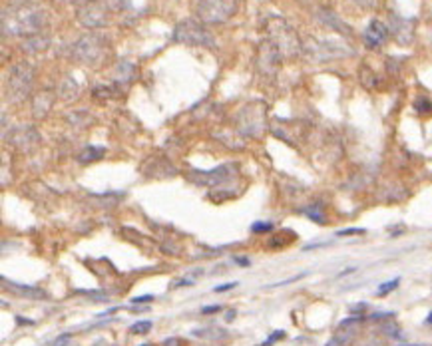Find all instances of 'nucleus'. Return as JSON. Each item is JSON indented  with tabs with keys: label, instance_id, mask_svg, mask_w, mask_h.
I'll use <instances>...</instances> for the list:
<instances>
[{
	"label": "nucleus",
	"instance_id": "1",
	"mask_svg": "<svg viewBox=\"0 0 432 346\" xmlns=\"http://www.w3.org/2000/svg\"><path fill=\"white\" fill-rule=\"evenodd\" d=\"M48 10L38 2H18L2 12L4 36H36L48 24Z\"/></svg>",
	"mask_w": 432,
	"mask_h": 346
},
{
	"label": "nucleus",
	"instance_id": "2",
	"mask_svg": "<svg viewBox=\"0 0 432 346\" xmlns=\"http://www.w3.org/2000/svg\"><path fill=\"white\" fill-rule=\"evenodd\" d=\"M106 52H108V42H106V38L98 32L84 34L70 48L72 58L82 66H100Z\"/></svg>",
	"mask_w": 432,
	"mask_h": 346
},
{
	"label": "nucleus",
	"instance_id": "3",
	"mask_svg": "<svg viewBox=\"0 0 432 346\" xmlns=\"http://www.w3.org/2000/svg\"><path fill=\"white\" fill-rule=\"evenodd\" d=\"M34 86V68L22 60L16 62L14 66H10L8 74H6V98L14 104L24 102Z\"/></svg>",
	"mask_w": 432,
	"mask_h": 346
},
{
	"label": "nucleus",
	"instance_id": "4",
	"mask_svg": "<svg viewBox=\"0 0 432 346\" xmlns=\"http://www.w3.org/2000/svg\"><path fill=\"white\" fill-rule=\"evenodd\" d=\"M265 115H267V106L263 102H251L237 111L235 130L249 137H259L267 128Z\"/></svg>",
	"mask_w": 432,
	"mask_h": 346
},
{
	"label": "nucleus",
	"instance_id": "5",
	"mask_svg": "<svg viewBox=\"0 0 432 346\" xmlns=\"http://www.w3.org/2000/svg\"><path fill=\"white\" fill-rule=\"evenodd\" d=\"M239 10V0H199L195 14L205 24H223Z\"/></svg>",
	"mask_w": 432,
	"mask_h": 346
},
{
	"label": "nucleus",
	"instance_id": "6",
	"mask_svg": "<svg viewBox=\"0 0 432 346\" xmlns=\"http://www.w3.org/2000/svg\"><path fill=\"white\" fill-rule=\"evenodd\" d=\"M173 42L177 44H186V46H205V48H213L215 40L209 34V30H205L199 22L195 20H182L175 30H173Z\"/></svg>",
	"mask_w": 432,
	"mask_h": 346
},
{
	"label": "nucleus",
	"instance_id": "7",
	"mask_svg": "<svg viewBox=\"0 0 432 346\" xmlns=\"http://www.w3.org/2000/svg\"><path fill=\"white\" fill-rule=\"evenodd\" d=\"M269 40L281 50V54H295L299 50V40L291 26H287L279 18L269 20Z\"/></svg>",
	"mask_w": 432,
	"mask_h": 346
},
{
	"label": "nucleus",
	"instance_id": "8",
	"mask_svg": "<svg viewBox=\"0 0 432 346\" xmlns=\"http://www.w3.org/2000/svg\"><path fill=\"white\" fill-rule=\"evenodd\" d=\"M78 22L84 26V28H90V30H96V28H102L108 24V8L104 2H98V0H90L84 6L78 8V14H76Z\"/></svg>",
	"mask_w": 432,
	"mask_h": 346
},
{
	"label": "nucleus",
	"instance_id": "9",
	"mask_svg": "<svg viewBox=\"0 0 432 346\" xmlns=\"http://www.w3.org/2000/svg\"><path fill=\"white\" fill-rule=\"evenodd\" d=\"M6 143H10L12 147H16L22 153L32 151L40 141V133L36 132L34 126H16L14 130H10V133H4Z\"/></svg>",
	"mask_w": 432,
	"mask_h": 346
},
{
	"label": "nucleus",
	"instance_id": "10",
	"mask_svg": "<svg viewBox=\"0 0 432 346\" xmlns=\"http://www.w3.org/2000/svg\"><path fill=\"white\" fill-rule=\"evenodd\" d=\"M237 171V165L233 163H225V165H219L215 169H209V171H191L188 173V179L197 183V185H217V183H223L227 179H231Z\"/></svg>",
	"mask_w": 432,
	"mask_h": 346
},
{
	"label": "nucleus",
	"instance_id": "11",
	"mask_svg": "<svg viewBox=\"0 0 432 346\" xmlns=\"http://www.w3.org/2000/svg\"><path fill=\"white\" fill-rule=\"evenodd\" d=\"M279 62H281V50L267 38V40L259 46L257 66H259V70H261L263 74H273V72L277 70Z\"/></svg>",
	"mask_w": 432,
	"mask_h": 346
},
{
	"label": "nucleus",
	"instance_id": "12",
	"mask_svg": "<svg viewBox=\"0 0 432 346\" xmlns=\"http://www.w3.org/2000/svg\"><path fill=\"white\" fill-rule=\"evenodd\" d=\"M386 36H388V30H386V26H384L380 20H373V22L369 24V28L365 30V34H363L365 44H367L369 48H378L380 44H384Z\"/></svg>",
	"mask_w": 432,
	"mask_h": 346
},
{
	"label": "nucleus",
	"instance_id": "13",
	"mask_svg": "<svg viewBox=\"0 0 432 346\" xmlns=\"http://www.w3.org/2000/svg\"><path fill=\"white\" fill-rule=\"evenodd\" d=\"M54 100H56L54 94L48 92V90H44V92H40V94H36L34 100H32V113H34V118H36V120L46 118L48 111H50L52 106H54Z\"/></svg>",
	"mask_w": 432,
	"mask_h": 346
},
{
	"label": "nucleus",
	"instance_id": "14",
	"mask_svg": "<svg viewBox=\"0 0 432 346\" xmlns=\"http://www.w3.org/2000/svg\"><path fill=\"white\" fill-rule=\"evenodd\" d=\"M112 78H114V82H116L118 88L130 86V84L134 82V78H135V66H134L132 62H118L116 68H114Z\"/></svg>",
	"mask_w": 432,
	"mask_h": 346
},
{
	"label": "nucleus",
	"instance_id": "15",
	"mask_svg": "<svg viewBox=\"0 0 432 346\" xmlns=\"http://www.w3.org/2000/svg\"><path fill=\"white\" fill-rule=\"evenodd\" d=\"M143 165H152V169H143L148 177H167V175H175V169L167 163V160L163 158H150Z\"/></svg>",
	"mask_w": 432,
	"mask_h": 346
},
{
	"label": "nucleus",
	"instance_id": "16",
	"mask_svg": "<svg viewBox=\"0 0 432 346\" xmlns=\"http://www.w3.org/2000/svg\"><path fill=\"white\" fill-rule=\"evenodd\" d=\"M50 44V38L48 36H42V34H36V36H28L26 40L22 42V52L26 54H36V52H42L46 50Z\"/></svg>",
	"mask_w": 432,
	"mask_h": 346
},
{
	"label": "nucleus",
	"instance_id": "17",
	"mask_svg": "<svg viewBox=\"0 0 432 346\" xmlns=\"http://www.w3.org/2000/svg\"><path fill=\"white\" fill-rule=\"evenodd\" d=\"M6 283V281H4ZM6 289H10L12 293L20 294V296H28V298H44L46 293L42 289H34V287H22V285H16V283H6Z\"/></svg>",
	"mask_w": 432,
	"mask_h": 346
},
{
	"label": "nucleus",
	"instance_id": "18",
	"mask_svg": "<svg viewBox=\"0 0 432 346\" xmlns=\"http://www.w3.org/2000/svg\"><path fill=\"white\" fill-rule=\"evenodd\" d=\"M58 96L64 98V100H72V98H78V84L72 80V78H64L60 88H58Z\"/></svg>",
	"mask_w": 432,
	"mask_h": 346
},
{
	"label": "nucleus",
	"instance_id": "19",
	"mask_svg": "<svg viewBox=\"0 0 432 346\" xmlns=\"http://www.w3.org/2000/svg\"><path fill=\"white\" fill-rule=\"evenodd\" d=\"M106 153V149L104 147H86L80 156H78V161L80 163H88V161H96V160H100L102 156Z\"/></svg>",
	"mask_w": 432,
	"mask_h": 346
},
{
	"label": "nucleus",
	"instance_id": "20",
	"mask_svg": "<svg viewBox=\"0 0 432 346\" xmlns=\"http://www.w3.org/2000/svg\"><path fill=\"white\" fill-rule=\"evenodd\" d=\"M68 122L70 124H76V126H88L90 122H92V118L88 113H72V115H68Z\"/></svg>",
	"mask_w": 432,
	"mask_h": 346
},
{
	"label": "nucleus",
	"instance_id": "21",
	"mask_svg": "<svg viewBox=\"0 0 432 346\" xmlns=\"http://www.w3.org/2000/svg\"><path fill=\"white\" fill-rule=\"evenodd\" d=\"M150 330H152V322L150 320H139V322L132 324V328H130V332H134V334H146Z\"/></svg>",
	"mask_w": 432,
	"mask_h": 346
},
{
	"label": "nucleus",
	"instance_id": "22",
	"mask_svg": "<svg viewBox=\"0 0 432 346\" xmlns=\"http://www.w3.org/2000/svg\"><path fill=\"white\" fill-rule=\"evenodd\" d=\"M414 109H416L418 113H428V111H432V102H430L428 98H418V100L414 102Z\"/></svg>",
	"mask_w": 432,
	"mask_h": 346
},
{
	"label": "nucleus",
	"instance_id": "23",
	"mask_svg": "<svg viewBox=\"0 0 432 346\" xmlns=\"http://www.w3.org/2000/svg\"><path fill=\"white\" fill-rule=\"evenodd\" d=\"M399 283H401V279H394V281H388V283H384L382 287H378V291H377V294L378 296H386L390 291H394L399 287Z\"/></svg>",
	"mask_w": 432,
	"mask_h": 346
},
{
	"label": "nucleus",
	"instance_id": "24",
	"mask_svg": "<svg viewBox=\"0 0 432 346\" xmlns=\"http://www.w3.org/2000/svg\"><path fill=\"white\" fill-rule=\"evenodd\" d=\"M305 213L309 215V219H313V221H317V223H321V225L325 223V215H323V213H321L317 207H311V209H307Z\"/></svg>",
	"mask_w": 432,
	"mask_h": 346
},
{
	"label": "nucleus",
	"instance_id": "25",
	"mask_svg": "<svg viewBox=\"0 0 432 346\" xmlns=\"http://www.w3.org/2000/svg\"><path fill=\"white\" fill-rule=\"evenodd\" d=\"M80 294H88L90 298H94L96 302H104V300H108V294L106 293H96V291H78Z\"/></svg>",
	"mask_w": 432,
	"mask_h": 346
},
{
	"label": "nucleus",
	"instance_id": "26",
	"mask_svg": "<svg viewBox=\"0 0 432 346\" xmlns=\"http://www.w3.org/2000/svg\"><path fill=\"white\" fill-rule=\"evenodd\" d=\"M110 2V6L114 8V10H126V8H130V0H108Z\"/></svg>",
	"mask_w": 432,
	"mask_h": 346
},
{
	"label": "nucleus",
	"instance_id": "27",
	"mask_svg": "<svg viewBox=\"0 0 432 346\" xmlns=\"http://www.w3.org/2000/svg\"><path fill=\"white\" fill-rule=\"evenodd\" d=\"M271 229H273L271 223H255L253 227H251L253 233H267V231H271Z\"/></svg>",
	"mask_w": 432,
	"mask_h": 346
},
{
	"label": "nucleus",
	"instance_id": "28",
	"mask_svg": "<svg viewBox=\"0 0 432 346\" xmlns=\"http://www.w3.org/2000/svg\"><path fill=\"white\" fill-rule=\"evenodd\" d=\"M365 229H345V231H339L337 237H347V235H363Z\"/></svg>",
	"mask_w": 432,
	"mask_h": 346
},
{
	"label": "nucleus",
	"instance_id": "29",
	"mask_svg": "<svg viewBox=\"0 0 432 346\" xmlns=\"http://www.w3.org/2000/svg\"><path fill=\"white\" fill-rule=\"evenodd\" d=\"M221 306L219 304H211V306H203L201 309V315H213V313H219Z\"/></svg>",
	"mask_w": 432,
	"mask_h": 346
},
{
	"label": "nucleus",
	"instance_id": "30",
	"mask_svg": "<svg viewBox=\"0 0 432 346\" xmlns=\"http://www.w3.org/2000/svg\"><path fill=\"white\" fill-rule=\"evenodd\" d=\"M235 287H237V283H225V285L215 287L213 293H225V291H231V289H235Z\"/></svg>",
	"mask_w": 432,
	"mask_h": 346
},
{
	"label": "nucleus",
	"instance_id": "31",
	"mask_svg": "<svg viewBox=\"0 0 432 346\" xmlns=\"http://www.w3.org/2000/svg\"><path fill=\"white\" fill-rule=\"evenodd\" d=\"M70 338H72V334H62V336H58L54 340V346H66L70 342Z\"/></svg>",
	"mask_w": 432,
	"mask_h": 346
},
{
	"label": "nucleus",
	"instance_id": "32",
	"mask_svg": "<svg viewBox=\"0 0 432 346\" xmlns=\"http://www.w3.org/2000/svg\"><path fill=\"white\" fill-rule=\"evenodd\" d=\"M163 346H182V340L179 338H167V340H163Z\"/></svg>",
	"mask_w": 432,
	"mask_h": 346
},
{
	"label": "nucleus",
	"instance_id": "33",
	"mask_svg": "<svg viewBox=\"0 0 432 346\" xmlns=\"http://www.w3.org/2000/svg\"><path fill=\"white\" fill-rule=\"evenodd\" d=\"M150 300H154V296H150V294H146V296H135V298H134L135 304H137V302L143 304V302H150Z\"/></svg>",
	"mask_w": 432,
	"mask_h": 346
},
{
	"label": "nucleus",
	"instance_id": "34",
	"mask_svg": "<svg viewBox=\"0 0 432 346\" xmlns=\"http://www.w3.org/2000/svg\"><path fill=\"white\" fill-rule=\"evenodd\" d=\"M283 336H285V332H283V330H277V332L267 340V344H271V342H275V340H279V338H283Z\"/></svg>",
	"mask_w": 432,
	"mask_h": 346
},
{
	"label": "nucleus",
	"instance_id": "35",
	"mask_svg": "<svg viewBox=\"0 0 432 346\" xmlns=\"http://www.w3.org/2000/svg\"><path fill=\"white\" fill-rule=\"evenodd\" d=\"M235 261H237L239 265H243V266H245V265H249V261H247V259H235Z\"/></svg>",
	"mask_w": 432,
	"mask_h": 346
},
{
	"label": "nucleus",
	"instance_id": "36",
	"mask_svg": "<svg viewBox=\"0 0 432 346\" xmlns=\"http://www.w3.org/2000/svg\"><path fill=\"white\" fill-rule=\"evenodd\" d=\"M233 317H235V311H229L227 313V320H233Z\"/></svg>",
	"mask_w": 432,
	"mask_h": 346
},
{
	"label": "nucleus",
	"instance_id": "37",
	"mask_svg": "<svg viewBox=\"0 0 432 346\" xmlns=\"http://www.w3.org/2000/svg\"><path fill=\"white\" fill-rule=\"evenodd\" d=\"M426 322H428V324H432V313L428 315V319H426Z\"/></svg>",
	"mask_w": 432,
	"mask_h": 346
},
{
	"label": "nucleus",
	"instance_id": "38",
	"mask_svg": "<svg viewBox=\"0 0 432 346\" xmlns=\"http://www.w3.org/2000/svg\"><path fill=\"white\" fill-rule=\"evenodd\" d=\"M141 346H150V344H141Z\"/></svg>",
	"mask_w": 432,
	"mask_h": 346
}]
</instances>
